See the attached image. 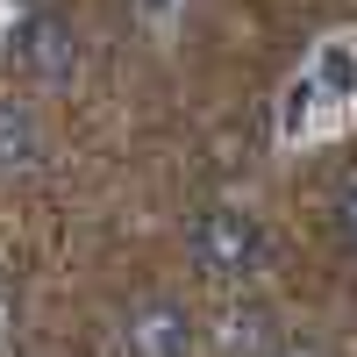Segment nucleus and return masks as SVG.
I'll list each match as a JSON object with an SVG mask.
<instances>
[{"mask_svg": "<svg viewBox=\"0 0 357 357\" xmlns=\"http://www.w3.org/2000/svg\"><path fill=\"white\" fill-rule=\"evenodd\" d=\"M186 250H193V272L207 286H250L264 272V257H272L250 200H207L186 229Z\"/></svg>", "mask_w": 357, "mask_h": 357, "instance_id": "1", "label": "nucleus"}, {"mask_svg": "<svg viewBox=\"0 0 357 357\" xmlns=\"http://www.w3.org/2000/svg\"><path fill=\"white\" fill-rule=\"evenodd\" d=\"M200 321L178 293H136L107 329V357H193Z\"/></svg>", "mask_w": 357, "mask_h": 357, "instance_id": "2", "label": "nucleus"}, {"mask_svg": "<svg viewBox=\"0 0 357 357\" xmlns=\"http://www.w3.org/2000/svg\"><path fill=\"white\" fill-rule=\"evenodd\" d=\"M8 43H15V65L29 79H43V86H65L79 72V29L57 15V8H29Z\"/></svg>", "mask_w": 357, "mask_h": 357, "instance_id": "3", "label": "nucleus"}, {"mask_svg": "<svg viewBox=\"0 0 357 357\" xmlns=\"http://www.w3.org/2000/svg\"><path fill=\"white\" fill-rule=\"evenodd\" d=\"M43 165V122H36V107L15 100V93H0V186L8 178H29Z\"/></svg>", "mask_w": 357, "mask_h": 357, "instance_id": "4", "label": "nucleus"}, {"mask_svg": "<svg viewBox=\"0 0 357 357\" xmlns=\"http://www.w3.org/2000/svg\"><path fill=\"white\" fill-rule=\"evenodd\" d=\"M286 336H279V314L264 307V301H243V307H229L222 321V350L229 357H272Z\"/></svg>", "mask_w": 357, "mask_h": 357, "instance_id": "5", "label": "nucleus"}, {"mask_svg": "<svg viewBox=\"0 0 357 357\" xmlns=\"http://www.w3.org/2000/svg\"><path fill=\"white\" fill-rule=\"evenodd\" d=\"M329 236H336V250L357 264V172L329 193Z\"/></svg>", "mask_w": 357, "mask_h": 357, "instance_id": "6", "label": "nucleus"}, {"mask_svg": "<svg viewBox=\"0 0 357 357\" xmlns=\"http://www.w3.org/2000/svg\"><path fill=\"white\" fill-rule=\"evenodd\" d=\"M272 357H329V350H321V343H314V336H286V343H279V350H272Z\"/></svg>", "mask_w": 357, "mask_h": 357, "instance_id": "7", "label": "nucleus"}]
</instances>
